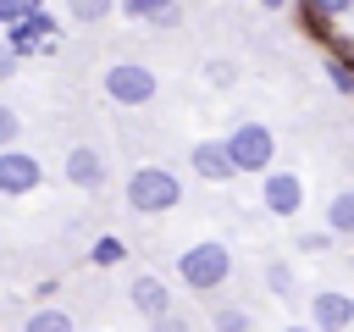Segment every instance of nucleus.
<instances>
[{
	"mask_svg": "<svg viewBox=\"0 0 354 332\" xmlns=\"http://www.w3.org/2000/svg\"><path fill=\"white\" fill-rule=\"evenodd\" d=\"M177 199H183V183H177L166 166H138V172L127 177V210H138V216L177 210Z\"/></svg>",
	"mask_w": 354,
	"mask_h": 332,
	"instance_id": "obj_1",
	"label": "nucleus"
},
{
	"mask_svg": "<svg viewBox=\"0 0 354 332\" xmlns=\"http://www.w3.org/2000/svg\"><path fill=\"white\" fill-rule=\"evenodd\" d=\"M177 277H183L188 288H199V293L221 288V282L232 277V255H227V243H194L188 255H177Z\"/></svg>",
	"mask_w": 354,
	"mask_h": 332,
	"instance_id": "obj_2",
	"label": "nucleus"
},
{
	"mask_svg": "<svg viewBox=\"0 0 354 332\" xmlns=\"http://www.w3.org/2000/svg\"><path fill=\"white\" fill-rule=\"evenodd\" d=\"M227 160H232V172H266L271 166V149H277V138H271V127L266 122H238L232 133H227Z\"/></svg>",
	"mask_w": 354,
	"mask_h": 332,
	"instance_id": "obj_3",
	"label": "nucleus"
},
{
	"mask_svg": "<svg viewBox=\"0 0 354 332\" xmlns=\"http://www.w3.org/2000/svg\"><path fill=\"white\" fill-rule=\"evenodd\" d=\"M105 94H111L116 105H149V100H155V72L138 66V61H116V66L105 72Z\"/></svg>",
	"mask_w": 354,
	"mask_h": 332,
	"instance_id": "obj_4",
	"label": "nucleus"
},
{
	"mask_svg": "<svg viewBox=\"0 0 354 332\" xmlns=\"http://www.w3.org/2000/svg\"><path fill=\"white\" fill-rule=\"evenodd\" d=\"M260 205L271 216H293L304 205V183L293 172H260Z\"/></svg>",
	"mask_w": 354,
	"mask_h": 332,
	"instance_id": "obj_5",
	"label": "nucleus"
},
{
	"mask_svg": "<svg viewBox=\"0 0 354 332\" xmlns=\"http://www.w3.org/2000/svg\"><path fill=\"white\" fill-rule=\"evenodd\" d=\"M55 33V17L39 6V11H28L22 22H11V33H6V50L22 61V55H33V50H44V39Z\"/></svg>",
	"mask_w": 354,
	"mask_h": 332,
	"instance_id": "obj_6",
	"label": "nucleus"
},
{
	"mask_svg": "<svg viewBox=\"0 0 354 332\" xmlns=\"http://www.w3.org/2000/svg\"><path fill=\"white\" fill-rule=\"evenodd\" d=\"M39 177H44V166L33 160V155H22V149H0V194H33L39 188Z\"/></svg>",
	"mask_w": 354,
	"mask_h": 332,
	"instance_id": "obj_7",
	"label": "nucleus"
},
{
	"mask_svg": "<svg viewBox=\"0 0 354 332\" xmlns=\"http://www.w3.org/2000/svg\"><path fill=\"white\" fill-rule=\"evenodd\" d=\"M188 166H194L205 183H227V177H238L232 160H227V149H221V138H199L194 155H188Z\"/></svg>",
	"mask_w": 354,
	"mask_h": 332,
	"instance_id": "obj_8",
	"label": "nucleus"
},
{
	"mask_svg": "<svg viewBox=\"0 0 354 332\" xmlns=\"http://www.w3.org/2000/svg\"><path fill=\"white\" fill-rule=\"evenodd\" d=\"M310 315H315V332H343L354 321V299L348 293H315L310 299Z\"/></svg>",
	"mask_w": 354,
	"mask_h": 332,
	"instance_id": "obj_9",
	"label": "nucleus"
},
{
	"mask_svg": "<svg viewBox=\"0 0 354 332\" xmlns=\"http://www.w3.org/2000/svg\"><path fill=\"white\" fill-rule=\"evenodd\" d=\"M66 183H72V188H100V183H105V160H100V149L77 144V149L66 155Z\"/></svg>",
	"mask_w": 354,
	"mask_h": 332,
	"instance_id": "obj_10",
	"label": "nucleus"
},
{
	"mask_svg": "<svg viewBox=\"0 0 354 332\" xmlns=\"http://www.w3.org/2000/svg\"><path fill=\"white\" fill-rule=\"evenodd\" d=\"M127 299H133V310H138V315H149V321L171 310V293H166V282H160V277H133Z\"/></svg>",
	"mask_w": 354,
	"mask_h": 332,
	"instance_id": "obj_11",
	"label": "nucleus"
},
{
	"mask_svg": "<svg viewBox=\"0 0 354 332\" xmlns=\"http://www.w3.org/2000/svg\"><path fill=\"white\" fill-rule=\"evenodd\" d=\"M22 332H72V315L66 310H33Z\"/></svg>",
	"mask_w": 354,
	"mask_h": 332,
	"instance_id": "obj_12",
	"label": "nucleus"
},
{
	"mask_svg": "<svg viewBox=\"0 0 354 332\" xmlns=\"http://www.w3.org/2000/svg\"><path fill=\"white\" fill-rule=\"evenodd\" d=\"M116 6H122V17H127V22H155L171 0H116Z\"/></svg>",
	"mask_w": 354,
	"mask_h": 332,
	"instance_id": "obj_13",
	"label": "nucleus"
},
{
	"mask_svg": "<svg viewBox=\"0 0 354 332\" xmlns=\"http://www.w3.org/2000/svg\"><path fill=\"white\" fill-rule=\"evenodd\" d=\"M326 221H332V232H354V194H337L332 210H326Z\"/></svg>",
	"mask_w": 354,
	"mask_h": 332,
	"instance_id": "obj_14",
	"label": "nucleus"
},
{
	"mask_svg": "<svg viewBox=\"0 0 354 332\" xmlns=\"http://www.w3.org/2000/svg\"><path fill=\"white\" fill-rule=\"evenodd\" d=\"M122 255H127V249H122V238H100V243L88 249V260H94V266H116Z\"/></svg>",
	"mask_w": 354,
	"mask_h": 332,
	"instance_id": "obj_15",
	"label": "nucleus"
},
{
	"mask_svg": "<svg viewBox=\"0 0 354 332\" xmlns=\"http://www.w3.org/2000/svg\"><path fill=\"white\" fill-rule=\"evenodd\" d=\"M66 6H72V17H77V22H100L116 0H66Z\"/></svg>",
	"mask_w": 354,
	"mask_h": 332,
	"instance_id": "obj_16",
	"label": "nucleus"
},
{
	"mask_svg": "<svg viewBox=\"0 0 354 332\" xmlns=\"http://www.w3.org/2000/svg\"><path fill=\"white\" fill-rule=\"evenodd\" d=\"M28 11H39V0H0V28H11V22H22Z\"/></svg>",
	"mask_w": 354,
	"mask_h": 332,
	"instance_id": "obj_17",
	"label": "nucleus"
},
{
	"mask_svg": "<svg viewBox=\"0 0 354 332\" xmlns=\"http://www.w3.org/2000/svg\"><path fill=\"white\" fill-rule=\"evenodd\" d=\"M232 77H238V66H232V61H205V83H216V89H227Z\"/></svg>",
	"mask_w": 354,
	"mask_h": 332,
	"instance_id": "obj_18",
	"label": "nucleus"
},
{
	"mask_svg": "<svg viewBox=\"0 0 354 332\" xmlns=\"http://www.w3.org/2000/svg\"><path fill=\"white\" fill-rule=\"evenodd\" d=\"M216 332H249V315L227 304V310H216Z\"/></svg>",
	"mask_w": 354,
	"mask_h": 332,
	"instance_id": "obj_19",
	"label": "nucleus"
},
{
	"mask_svg": "<svg viewBox=\"0 0 354 332\" xmlns=\"http://www.w3.org/2000/svg\"><path fill=\"white\" fill-rule=\"evenodd\" d=\"M17 133H22L17 111H11V105H0V149H11V144H17Z\"/></svg>",
	"mask_w": 354,
	"mask_h": 332,
	"instance_id": "obj_20",
	"label": "nucleus"
},
{
	"mask_svg": "<svg viewBox=\"0 0 354 332\" xmlns=\"http://www.w3.org/2000/svg\"><path fill=\"white\" fill-rule=\"evenodd\" d=\"M326 77H332V89H337V94H348V89H354V66H348V61H332V66H326Z\"/></svg>",
	"mask_w": 354,
	"mask_h": 332,
	"instance_id": "obj_21",
	"label": "nucleus"
},
{
	"mask_svg": "<svg viewBox=\"0 0 354 332\" xmlns=\"http://www.w3.org/2000/svg\"><path fill=\"white\" fill-rule=\"evenodd\" d=\"M326 243H332V232H304V238H299V249H304V255H321Z\"/></svg>",
	"mask_w": 354,
	"mask_h": 332,
	"instance_id": "obj_22",
	"label": "nucleus"
},
{
	"mask_svg": "<svg viewBox=\"0 0 354 332\" xmlns=\"http://www.w3.org/2000/svg\"><path fill=\"white\" fill-rule=\"evenodd\" d=\"M271 288H277V293H293V271H288V266H271Z\"/></svg>",
	"mask_w": 354,
	"mask_h": 332,
	"instance_id": "obj_23",
	"label": "nucleus"
},
{
	"mask_svg": "<svg viewBox=\"0 0 354 332\" xmlns=\"http://www.w3.org/2000/svg\"><path fill=\"white\" fill-rule=\"evenodd\" d=\"M155 332H188V321H177V315L166 310V315H155Z\"/></svg>",
	"mask_w": 354,
	"mask_h": 332,
	"instance_id": "obj_24",
	"label": "nucleus"
},
{
	"mask_svg": "<svg viewBox=\"0 0 354 332\" xmlns=\"http://www.w3.org/2000/svg\"><path fill=\"white\" fill-rule=\"evenodd\" d=\"M348 6H354V0H315V11H321V17H343Z\"/></svg>",
	"mask_w": 354,
	"mask_h": 332,
	"instance_id": "obj_25",
	"label": "nucleus"
},
{
	"mask_svg": "<svg viewBox=\"0 0 354 332\" xmlns=\"http://www.w3.org/2000/svg\"><path fill=\"white\" fill-rule=\"evenodd\" d=\"M177 22H183V11H177V0H171V6L155 17V28H177Z\"/></svg>",
	"mask_w": 354,
	"mask_h": 332,
	"instance_id": "obj_26",
	"label": "nucleus"
},
{
	"mask_svg": "<svg viewBox=\"0 0 354 332\" xmlns=\"http://www.w3.org/2000/svg\"><path fill=\"white\" fill-rule=\"evenodd\" d=\"M11 72H17V55H11V50H6V39H0V83H6Z\"/></svg>",
	"mask_w": 354,
	"mask_h": 332,
	"instance_id": "obj_27",
	"label": "nucleus"
},
{
	"mask_svg": "<svg viewBox=\"0 0 354 332\" xmlns=\"http://www.w3.org/2000/svg\"><path fill=\"white\" fill-rule=\"evenodd\" d=\"M260 6H266V11H277V6H288V0H260Z\"/></svg>",
	"mask_w": 354,
	"mask_h": 332,
	"instance_id": "obj_28",
	"label": "nucleus"
},
{
	"mask_svg": "<svg viewBox=\"0 0 354 332\" xmlns=\"http://www.w3.org/2000/svg\"><path fill=\"white\" fill-rule=\"evenodd\" d=\"M288 332H310V326H288Z\"/></svg>",
	"mask_w": 354,
	"mask_h": 332,
	"instance_id": "obj_29",
	"label": "nucleus"
}]
</instances>
